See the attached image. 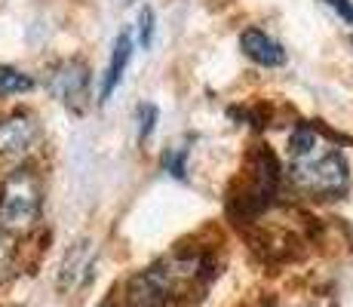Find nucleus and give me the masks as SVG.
<instances>
[{
	"mask_svg": "<svg viewBox=\"0 0 353 307\" xmlns=\"http://www.w3.org/2000/svg\"><path fill=\"white\" fill-rule=\"evenodd\" d=\"M212 277L209 255L203 252H172L126 279L123 301L126 307H172L200 295Z\"/></svg>",
	"mask_w": 353,
	"mask_h": 307,
	"instance_id": "obj_1",
	"label": "nucleus"
},
{
	"mask_svg": "<svg viewBox=\"0 0 353 307\" xmlns=\"http://www.w3.org/2000/svg\"><path fill=\"white\" fill-rule=\"evenodd\" d=\"M289 179L310 197H335L347 188V163L323 129L304 123L289 139Z\"/></svg>",
	"mask_w": 353,
	"mask_h": 307,
	"instance_id": "obj_2",
	"label": "nucleus"
},
{
	"mask_svg": "<svg viewBox=\"0 0 353 307\" xmlns=\"http://www.w3.org/2000/svg\"><path fill=\"white\" fill-rule=\"evenodd\" d=\"M40 206H43V188L34 169L19 166L0 181V230L3 234H28L40 218Z\"/></svg>",
	"mask_w": 353,
	"mask_h": 307,
	"instance_id": "obj_3",
	"label": "nucleus"
},
{
	"mask_svg": "<svg viewBox=\"0 0 353 307\" xmlns=\"http://www.w3.org/2000/svg\"><path fill=\"white\" fill-rule=\"evenodd\" d=\"M276 194V160L270 157V151L255 154V166L249 169L246 181L236 188V212L240 215H258L270 206Z\"/></svg>",
	"mask_w": 353,
	"mask_h": 307,
	"instance_id": "obj_4",
	"label": "nucleus"
},
{
	"mask_svg": "<svg viewBox=\"0 0 353 307\" xmlns=\"http://www.w3.org/2000/svg\"><path fill=\"white\" fill-rule=\"evenodd\" d=\"M50 90L62 105H68L71 111H80L86 95H90V68L80 59L59 61L56 71L50 74Z\"/></svg>",
	"mask_w": 353,
	"mask_h": 307,
	"instance_id": "obj_5",
	"label": "nucleus"
},
{
	"mask_svg": "<svg viewBox=\"0 0 353 307\" xmlns=\"http://www.w3.org/2000/svg\"><path fill=\"white\" fill-rule=\"evenodd\" d=\"M37 120L25 111H16L0 120V163H12L31 151L37 141Z\"/></svg>",
	"mask_w": 353,
	"mask_h": 307,
	"instance_id": "obj_6",
	"label": "nucleus"
},
{
	"mask_svg": "<svg viewBox=\"0 0 353 307\" xmlns=\"http://www.w3.org/2000/svg\"><path fill=\"white\" fill-rule=\"evenodd\" d=\"M92 255H96V246L92 240H77L71 249L65 252L62 268H59V286L62 289H74V286L83 283V277L92 268Z\"/></svg>",
	"mask_w": 353,
	"mask_h": 307,
	"instance_id": "obj_7",
	"label": "nucleus"
},
{
	"mask_svg": "<svg viewBox=\"0 0 353 307\" xmlns=\"http://www.w3.org/2000/svg\"><path fill=\"white\" fill-rule=\"evenodd\" d=\"M240 46L252 61H258L261 68H276L286 61V50L276 43L270 34H264L261 28H246L240 37Z\"/></svg>",
	"mask_w": 353,
	"mask_h": 307,
	"instance_id": "obj_8",
	"label": "nucleus"
},
{
	"mask_svg": "<svg viewBox=\"0 0 353 307\" xmlns=\"http://www.w3.org/2000/svg\"><path fill=\"white\" fill-rule=\"evenodd\" d=\"M132 56V37L129 31H120L117 40H114V50H111V59H108V71H105V80H101V101H108L114 95V90L120 86L123 80V71H126V61Z\"/></svg>",
	"mask_w": 353,
	"mask_h": 307,
	"instance_id": "obj_9",
	"label": "nucleus"
},
{
	"mask_svg": "<svg viewBox=\"0 0 353 307\" xmlns=\"http://www.w3.org/2000/svg\"><path fill=\"white\" fill-rule=\"evenodd\" d=\"M34 86V80L28 74H22L19 68L0 65V95H16V92H28Z\"/></svg>",
	"mask_w": 353,
	"mask_h": 307,
	"instance_id": "obj_10",
	"label": "nucleus"
},
{
	"mask_svg": "<svg viewBox=\"0 0 353 307\" xmlns=\"http://www.w3.org/2000/svg\"><path fill=\"white\" fill-rule=\"evenodd\" d=\"M16 270V243L10 234L0 230V279H10Z\"/></svg>",
	"mask_w": 353,
	"mask_h": 307,
	"instance_id": "obj_11",
	"label": "nucleus"
},
{
	"mask_svg": "<svg viewBox=\"0 0 353 307\" xmlns=\"http://www.w3.org/2000/svg\"><path fill=\"white\" fill-rule=\"evenodd\" d=\"M163 166L175 175V179H185L188 172V148H172V151L163 154Z\"/></svg>",
	"mask_w": 353,
	"mask_h": 307,
	"instance_id": "obj_12",
	"label": "nucleus"
},
{
	"mask_svg": "<svg viewBox=\"0 0 353 307\" xmlns=\"http://www.w3.org/2000/svg\"><path fill=\"white\" fill-rule=\"evenodd\" d=\"M151 40H154V10L145 6V10L139 12V43L151 46Z\"/></svg>",
	"mask_w": 353,
	"mask_h": 307,
	"instance_id": "obj_13",
	"label": "nucleus"
},
{
	"mask_svg": "<svg viewBox=\"0 0 353 307\" xmlns=\"http://www.w3.org/2000/svg\"><path fill=\"white\" fill-rule=\"evenodd\" d=\"M154 123H157V108H154V105H141L139 108V139L141 141L154 132Z\"/></svg>",
	"mask_w": 353,
	"mask_h": 307,
	"instance_id": "obj_14",
	"label": "nucleus"
},
{
	"mask_svg": "<svg viewBox=\"0 0 353 307\" xmlns=\"http://www.w3.org/2000/svg\"><path fill=\"white\" fill-rule=\"evenodd\" d=\"M325 6L329 10H335L341 19H347V22L353 25V0H325Z\"/></svg>",
	"mask_w": 353,
	"mask_h": 307,
	"instance_id": "obj_15",
	"label": "nucleus"
},
{
	"mask_svg": "<svg viewBox=\"0 0 353 307\" xmlns=\"http://www.w3.org/2000/svg\"><path fill=\"white\" fill-rule=\"evenodd\" d=\"M101 307H114V304H101Z\"/></svg>",
	"mask_w": 353,
	"mask_h": 307,
	"instance_id": "obj_16",
	"label": "nucleus"
},
{
	"mask_svg": "<svg viewBox=\"0 0 353 307\" xmlns=\"http://www.w3.org/2000/svg\"><path fill=\"white\" fill-rule=\"evenodd\" d=\"M126 3H129V0H126Z\"/></svg>",
	"mask_w": 353,
	"mask_h": 307,
	"instance_id": "obj_17",
	"label": "nucleus"
}]
</instances>
